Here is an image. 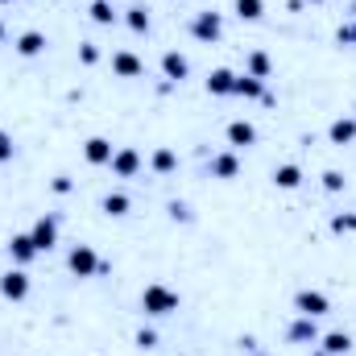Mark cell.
Instances as JSON below:
<instances>
[{
  "label": "cell",
  "mask_w": 356,
  "mask_h": 356,
  "mask_svg": "<svg viewBox=\"0 0 356 356\" xmlns=\"http://www.w3.org/2000/svg\"><path fill=\"white\" fill-rule=\"evenodd\" d=\"M178 307H182V294H178V290H170L166 282H149V286L141 290V311H145V315H154V319L175 315Z\"/></svg>",
  "instance_id": "1"
},
{
  "label": "cell",
  "mask_w": 356,
  "mask_h": 356,
  "mask_svg": "<svg viewBox=\"0 0 356 356\" xmlns=\"http://www.w3.org/2000/svg\"><path fill=\"white\" fill-rule=\"evenodd\" d=\"M186 29H191V38L195 42H220L224 38V13H216V8H203V13H191V21H186Z\"/></svg>",
  "instance_id": "2"
},
{
  "label": "cell",
  "mask_w": 356,
  "mask_h": 356,
  "mask_svg": "<svg viewBox=\"0 0 356 356\" xmlns=\"http://www.w3.org/2000/svg\"><path fill=\"white\" fill-rule=\"evenodd\" d=\"M67 269H71L75 277H95V273H108V261H99V253H95L91 245H75V249L67 253Z\"/></svg>",
  "instance_id": "3"
},
{
  "label": "cell",
  "mask_w": 356,
  "mask_h": 356,
  "mask_svg": "<svg viewBox=\"0 0 356 356\" xmlns=\"http://www.w3.org/2000/svg\"><path fill=\"white\" fill-rule=\"evenodd\" d=\"M294 311L307 315V319H323V315H332V298L323 290H298L294 294Z\"/></svg>",
  "instance_id": "4"
},
{
  "label": "cell",
  "mask_w": 356,
  "mask_h": 356,
  "mask_svg": "<svg viewBox=\"0 0 356 356\" xmlns=\"http://www.w3.org/2000/svg\"><path fill=\"white\" fill-rule=\"evenodd\" d=\"M112 175L116 178H137V170L145 166V158H141V149L137 145H116V154H112Z\"/></svg>",
  "instance_id": "5"
},
{
  "label": "cell",
  "mask_w": 356,
  "mask_h": 356,
  "mask_svg": "<svg viewBox=\"0 0 356 356\" xmlns=\"http://www.w3.org/2000/svg\"><path fill=\"white\" fill-rule=\"evenodd\" d=\"M0 294H4L8 302H25V298H29V273L21 266L4 269V273H0Z\"/></svg>",
  "instance_id": "6"
},
{
  "label": "cell",
  "mask_w": 356,
  "mask_h": 356,
  "mask_svg": "<svg viewBox=\"0 0 356 356\" xmlns=\"http://www.w3.org/2000/svg\"><path fill=\"white\" fill-rule=\"evenodd\" d=\"M29 236H33L38 253H50V249L58 245V216H38L33 228H29Z\"/></svg>",
  "instance_id": "7"
},
{
  "label": "cell",
  "mask_w": 356,
  "mask_h": 356,
  "mask_svg": "<svg viewBox=\"0 0 356 356\" xmlns=\"http://www.w3.org/2000/svg\"><path fill=\"white\" fill-rule=\"evenodd\" d=\"M207 175L220 178V182H232V178L241 175V158H236V149H220V154H211Z\"/></svg>",
  "instance_id": "8"
},
{
  "label": "cell",
  "mask_w": 356,
  "mask_h": 356,
  "mask_svg": "<svg viewBox=\"0 0 356 356\" xmlns=\"http://www.w3.org/2000/svg\"><path fill=\"white\" fill-rule=\"evenodd\" d=\"M4 249H8V257H13V266H29V261H33V257H42V253H38V245H33V236H29V232H13V236H8V245H4Z\"/></svg>",
  "instance_id": "9"
},
{
  "label": "cell",
  "mask_w": 356,
  "mask_h": 356,
  "mask_svg": "<svg viewBox=\"0 0 356 356\" xmlns=\"http://www.w3.org/2000/svg\"><path fill=\"white\" fill-rule=\"evenodd\" d=\"M112 75L116 79H141L145 75V63L133 50H112Z\"/></svg>",
  "instance_id": "10"
},
{
  "label": "cell",
  "mask_w": 356,
  "mask_h": 356,
  "mask_svg": "<svg viewBox=\"0 0 356 356\" xmlns=\"http://www.w3.org/2000/svg\"><path fill=\"white\" fill-rule=\"evenodd\" d=\"M224 137H228V145L232 149H249V145H257V124L253 120H228V129H224Z\"/></svg>",
  "instance_id": "11"
},
{
  "label": "cell",
  "mask_w": 356,
  "mask_h": 356,
  "mask_svg": "<svg viewBox=\"0 0 356 356\" xmlns=\"http://www.w3.org/2000/svg\"><path fill=\"white\" fill-rule=\"evenodd\" d=\"M17 54L21 58H38V54H46V46H50V38L42 33V29H25V33H17Z\"/></svg>",
  "instance_id": "12"
},
{
  "label": "cell",
  "mask_w": 356,
  "mask_h": 356,
  "mask_svg": "<svg viewBox=\"0 0 356 356\" xmlns=\"http://www.w3.org/2000/svg\"><path fill=\"white\" fill-rule=\"evenodd\" d=\"M319 336H323V332H319L315 319H307V315H298V319L286 327V340H290V344H319Z\"/></svg>",
  "instance_id": "13"
},
{
  "label": "cell",
  "mask_w": 356,
  "mask_h": 356,
  "mask_svg": "<svg viewBox=\"0 0 356 356\" xmlns=\"http://www.w3.org/2000/svg\"><path fill=\"white\" fill-rule=\"evenodd\" d=\"M162 75H166V83H182L191 75V63H186L182 50H166L162 54Z\"/></svg>",
  "instance_id": "14"
},
{
  "label": "cell",
  "mask_w": 356,
  "mask_h": 356,
  "mask_svg": "<svg viewBox=\"0 0 356 356\" xmlns=\"http://www.w3.org/2000/svg\"><path fill=\"white\" fill-rule=\"evenodd\" d=\"M112 154H116V145H112L108 137H88V141H83V158H88L91 166H108Z\"/></svg>",
  "instance_id": "15"
},
{
  "label": "cell",
  "mask_w": 356,
  "mask_h": 356,
  "mask_svg": "<svg viewBox=\"0 0 356 356\" xmlns=\"http://www.w3.org/2000/svg\"><path fill=\"white\" fill-rule=\"evenodd\" d=\"M273 186H282V191H298L302 186V166L298 162H282V166H273Z\"/></svg>",
  "instance_id": "16"
},
{
  "label": "cell",
  "mask_w": 356,
  "mask_h": 356,
  "mask_svg": "<svg viewBox=\"0 0 356 356\" xmlns=\"http://www.w3.org/2000/svg\"><path fill=\"white\" fill-rule=\"evenodd\" d=\"M327 137H332V145H353L356 141V116H336L327 124Z\"/></svg>",
  "instance_id": "17"
},
{
  "label": "cell",
  "mask_w": 356,
  "mask_h": 356,
  "mask_svg": "<svg viewBox=\"0 0 356 356\" xmlns=\"http://www.w3.org/2000/svg\"><path fill=\"white\" fill-rule=\"evenodd\" d=\"M245 75L266 79L269 83V75H273V58H269L266 50H249V54H245Z\"/></svg>",
  "instance_id": "18"
},
{
  "label": "cell",
  "mask_w": 356,
  "mask_h": 356,
  "mask_svg": "<svg viewBox=\"0 0 356 356\" xmlns=\"http://www.w3.org/2000/svg\"><path fill=\"white\" fill-rule=\"evenodd\" d=\"M319 348L327 356H348L353 353V336H348V332H323V336H319Z\"/></svg>",
  "instance_id": "19"
},
{
  "label": "cell",
  "mask_w": 356,
  "mask_h": 356,
  "mask_svg": "<svg viewBox=\"0 0 356 356\" xmlns=\"http://www.w3.org/2000/svg\"><path fill=\"white\" fill-rule=\"evenodd\" d=\"M129 207H133V199H129L124 191H108V195L99 199V211H104V216H112V220L129 216Z\"/></svg>",
  "instance_id": "20"
},
{
  "label": "cell",
  "mask_w": 356,
  "mask_h": 356,
  "mask_svg": "<svg viewBox=\"0 0 356 356\" xmlns=\"http://www.w3.org/2000/svg\"><path fill=\"white\" fill-rule=\"evenodd\" d=\"M232 88H236V71L216 67V71L207 75V95H232Z\"/></svg>",
  "instance_id": "21"
},
{
  "label": "cell",
  "mask_w": 356,
  "mask_h": 356,
  "mask_svg": "<svg viewBox=\"0 0 356 356\" xmlns=\"http://www.w3.org/2000/svg\"><path fill=\"white\" fill-rule=\"evenodd\" d=\"M149 170H154V175H175L178 170V154L170 149V145H158V149L149 154Z\"/></svg>",
  "instance_id": "22"
},
{
  "label": "cell",
  "mask_w": 356,
  "mask_h": 356,
  "mask_svg": "<svg viewBox=\"0 0 356 356\" xmlns=\"http://www.w3.org/2000/svg\"><path fill=\"white\" fill-rule=\"evenodd\" d=\"M266 79H253V75H236V88L232 95H241V99H266Z\"/></svg>",
  "instance_id": "23"
},
{
  "label": "cell",
  "mask_w": 356,
  "mask_h": 356,
  "mask_svg": "<svg viewBox=\"0 0 356 356\" xmlns=\"http://www.w3.org/2000/svg\"><path fill=\"white\" fill-rule=\"evenodd\" d=\"M124 25H129L133 33H149V25H154V21H149V8H145V4H129V8H124Z\"/></svg>",
  "instance_id": "24"
},
{
  "label": "cell",
  "mask_w": 356,
  "mask_h": 356,
  "mask_svg": "<svg viewBox=\"0 0 356 356\" xmlns=\"http://www.w3.org/2000/svg\"><path fill=\"white\" fill-rule=\"evenodd\" d=\"M88 17L95 21V25H116V4L112 0H91V8H88Z\"/></svg>",
  "instance_id": "25"
},
{
  "label": "cell",
  "mask_w": 356,
  "mask_h": 356,
  "mask_svg": "<svg viewBox=\"0 0 356 356\" xmlns=\"http://www.w3.org/2000/svg\"><path fill=\"white\" fill-rule=\"evenodd\" d=\"M236 17L241 21H261L266 17V0H236Z\"/></svg>",
  "instance_id": "26"
},
{
  "label": "cell",
  "mask_w": 356,
  "mask_h": 356,
  "mask_svg": "<svg viewBox=\"0 0 356 356\" xmlns=\"http://www.w3.org/2000/svg\"><path fill=\"white\" fill-rule=\"evenodd\" d=\"M348 186V178L340 175V170H323V191H332V195H340Z\"/></svg>",
  "instance_id": "27"
},
{
  "label": "cell",
  "mask_w": 356,
  "mask_h": 356,
  "mask_svg": "<svg viewBox=\"0 0 356 356\" xmlns=\"http://www.w3.org/2000/svg\"><path fill=\"white\" fill-rule=\"evenodd\" d=\"M332 232H356V211H340V216H332Z\"/></svg>",
  "instance_id": "28"
},
{
  "label": "cell",
  "mask_w": 356,
  "mask_h": 356,
  "mask_svg": "<svg viewBox=\"0 0 356 356\" xmlns=\"http://www.w3.org/2000/svg\"><path fill=\"white\" fill-rule=\"evenodd\" d=\"M79 63L83 67H95L99 63V42H79Z\"/></svg>",
  "instance_id": "29"
},
{
  "label": "cell",
  "mask_w": 356,
  "mask_h": 356,
  "mask_svg": "<svg viewBox=\"0 0 356 356\" xmlns=\"http://www.w3.org/2000/svg\"><path fill=\"white\" fill-rule=\"evenodd\" d=\"M13 158H17V141H13V133H4V129H0V166H4V162H13Z\"/></svg>",
  "instance_id": "30"
},
{
  "label": "cell",
  "mask_w": 356,
  "mask_h": 356,
  "mask_svg": "<svg viewBox=\"0 0 356 356\" xmlns=\"http://www.w3.org/2000/svg\"><path fill=\"white\" fill-rule=\"evenodd\" d=\"M336 38H340V46H348V50H356V17H353V21H344V25L336 29Z\"/></svg>",
  "instance_id": "31"
},
{
  "label": "cell",
  "mask_w": 356,
  "mask_h": 356,
  "mask_svg": "<svg viewBox=\"0 0 356 356\" xmlns=\"http://www.w3.org/2000/svg\"><path fill=\"white\" fill-rule=\"evenodd\" d=\"M50 191H54V195H71V191H75V182H71V175H54Z\"/></svg>",
  "instance_id": "32"
},
{
  "label": "cell",
  "mask_w": 356,
  "mask_h": 356,
  "mask_svg": "<svg viewBox=\"0 0 356 356\" xmlns=\"http://www.w3.org/2000/svg\"><path fill=\"white\" fill-rule=\"evenodd\" d=\"M170 220H175V224H191V207H186V203H170Z\"/></svg>",
  "instance_id": "33"
},
{
  "label": "cell",
  "mask_w": 356,
  "mask_h": 356,
  "mask_svg": "<svg viewBox=\"0 0 356 356\" xmlns=\"http://www.w3.org/2000/svg\"><path fill=\"white\" fill-rule=\"evenodd\" d=\"M137 348H158V332L141 327V332H137Z\"/></svg>",
  "instance_id": "34"
},
{
  "label": "cell",
  "mask_w": 356,
  "mask_h": 356,
  "mask_svg": "<svg viewBox=\"0 0 356 356\" xmlns=\"http://www.w3.org/2000/svg\"><path fill=\"white\" fill-rule=\"evenodd\" d=\"M4 33H8V29H4V21H0V42H4Z\"/></svg>",
  "instance_id": "35"
},
{
  "label": "cell",
  "mask_w": 356,
  "mask_h": 356,
  "mask_svg": "<svg viewBox=\"0 0 356 356\" xmlns=\"http://www.w3.org/2000/svg\"><path fill=\"white\" fill-rule=\"evenodd\" d=\"M307 4H323V0H307Z\"/></svg>",
  "instance_id": "36"
},
{
  "label": "cell",
  "mask_w": 356,
  "mask_h": 356,
  "mask_svg": "<svg viewBox=\"0 0 356 356\" xmlns=\"http://www.w3.org/2000/svg\"><path fill=\"white\" fill-rule=\"evenodd\" d=\"M0 4H17V0H0Z\"/></svg>",
  "instance_id": "37"
},
{
  "label": "cell",
  "mask_w": 356,
  "mask_h": 356,
  "mask_svg": "<svg viewBox=\"0 0 356 356\" xmlns=\"http://www.w3.org/2000/svg\"><path fill=\"white\" fill-rule=\"evenodd\" d=\"M112 4H116V0H112Z\"/></svg>",
  "instance_id": "38"
}]
</instances>
